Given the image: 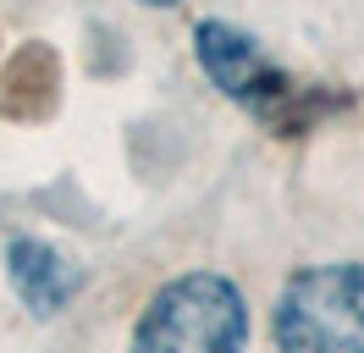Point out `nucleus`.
Listing matches in <instances>:
<instances>
[{
  "instance_id": "f257e3e1",
  "label": "nucleus",
  "mask_w": 364,
  "mask_h": 353,
  "mask_svg": "<svg viewBox=\"0 0 364 353\" xmlns=\"http://www.w3.org/2000/svg\"><path fill=\"white\" fill-rule=\"evenodd\" d=\"M193 56H199L205 78L221 88L227 100H237L254 122H265L271 132H287V138H298V132L309 127V122H320L326 110L348 105L342 94H326V88L298 83L293 72H282L254 33H243V28H232V22H221V17H205L193 28Z\"/></svg>"
},
{
  "instance_id": "f03ea898",
  "label": "nucleus",
  "mask_w": 364,
  "mask_h": 353,
  "mask_svg": "<svg viewBox=\"0 0 364 353\" xmlns=\"http://www.w3.org/2000/svg\"><path fill=\"white\" fill-rule=\"evenodd\" d=\"M249 304L221 270L171 276L144 304L133 326V353H243Z\"/></svg>"
},
{
  "instance_id": "7ed1b4c3",
  "label": "nucleus",
  "mask_w": 364,
  "mask_h": 353,
  "mask_svg": "<svg viewBox=\"0 0 364 353\" xmlns=\"http://www.w3.org/2000/svg\"><path fill=\"white\" fill-rule=\"evenodd\" d=\"M276 353H364V265L331 260L287 276L271 315Z\"/></svg>"
},
{
  "instance_id": "20e7f679",
  "label": "nucleus",
  "mask_w": 364,
  "mask_h": 353,
  "mask_svg": "<svg viewBox=\"0 0 364 353\" xmlns=\"http://www.w3.org/2000/svg\"><path fill=\"white\" fill-rule=\"evenodd\" d=\"M6 270H11V287H17V298H23L33 315H61V309L77 298V287H83V270L61 254V248H50L39 238H17L6 248Z\"/></svg>"
},
{
  "instance_id": "39448f33",
  "label": "nucleus",
  "mask_w": 364,
  "mask_h": 353,
  "mask_svg": "<svg viewBox=\"0 0 364 353\" xmlns=\"http://www.w3.org/2000/svg\"><path fill=\"white\" fill-rule=\"evenodd\" d=\"M144 6H177V0H144Z\"/></svg>"
}]
</instances>
